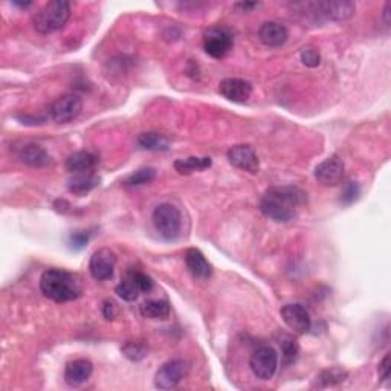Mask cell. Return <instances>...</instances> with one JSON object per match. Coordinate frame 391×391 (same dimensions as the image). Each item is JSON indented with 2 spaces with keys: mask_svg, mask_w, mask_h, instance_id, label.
<instances>
[{
  "mask_svg": "<svg viewBox=\"0 0 391 391\" xmlns=\"http://www.w3.org/2000/svg\"><path fill=\"white\" fill-rule=\"evenodd\" d=\"M306 202L307 194L298 187H270L261 199L260 210L270 220L287 223L297 217L300 208Z\"/></svg>",
  "mask_w": 391,
  "mask_h": 391,
  "instance_id": "obj_1",
  "label": "cell"
},
{
  "mask_svg": "<svg viewBox=\"0 0 391 391\" xmlns=\"http://www.w3.org/2000/svg\"><path fill=\"white\" fill-rule=\"evenodd\" d=\"M40 291L46 298L55 302L77 300L83 292L79 278L63 269H46L40 277Z\"/></svg>",
  "mask_w": 391,
  "mask_h": 391,
  "instance_id": "obj_2",
  "label": "cell"
},
{
  "mask_svg": "<svg viewBox=\"0 0 391 391\" xmlns=\"http://www.w3.org/2000/svg\"><path fill=\"white\" fill-rule=\"evenodd\" d=\"M70 17V3L65 0H52L40 8L38 13L34 14L33 23L37 33L51 34L55 31L65 28Z\"/></svg>",
  "mask_w": 391,
  "mask_h": 391,
  "instance_id": "obj_3",
  "label": "cell"
},
{
  "mask_svg": "<svg viewBox=\"0 0 391 391\" xmlns=\"http://www.w3.org/2000/svg\"><path fill=\"white\" fill-rule=\"evenodd\" d=\"M151 220H153L155 229L159 236L165 238V240H174L181 233L182 215L176 206L171 204L158 205L153 215H151Z\"/></svg>",
  "mask_w": 391,
  "mask_h": 391,
  "instance_id": "obj_4",
  "label": "cell"
},
{
  "mask_svg": "<svg viewBox=\"0 0 391 391\" xmlns=\"http://www.w3.org/2000/svg\"><path fill=\"white\" fill-rule=\"evenodd\" d=\"M151 291H153V280L147 274L135 269L129 270L123 282L115 287L118 297L129 302L137 301L141 293H148Z\"/></svg>",
  "mask_w": 391,
  "mask_h": 391,
  "instance_id": "obj_5",
  "label": "cell"
},
{
  "mask_svg": "<svg viewBox=\"0 0 391 391\" xmlns=\"http://www.w3.org/2000/svg\"><path fill=\"white\" fill-rule=\"evenodd\" d=\"M83 110V101L75 93L61 95L49 107V118L57 124H66L74 121Z\"/></svg>",
  "mask_w": 391,
  "mask_h": 391,
  "instance_id": "obj_6",
  "label": "cell"
},
{
  "mask_svg": "<svg viewBox=\"0 0 391 391\" xmlns=\"http://www.w3.org/2000/svg\"><path fill=\"white\" fill-rule=\"evenodd\" d=\"M190 367L182 359H173L165 362L155 374V387L159 390L176 388L187 378Z\"/></svg>",
  "mask_w": 391,
  "mask_h": 391,
  "instance_id": "obj_7",
  "label": "cell"
},
{
  "mask_svg": "<svg viewBox=\"0 0 391 391\" xmlns=\"http://www.w3.org/2000/svg\"><path fill=\"white\" fill-rule=\"evenodd\" d=\"M250 365L255 378L269 381L277 371L278 353L275 352L274 347L261 346L252 353Z\"/></svg>",
  "mask_w": 391,
  "mask_h": 391,
  "instance_id": "obj_8",
  "label": "cell"
},
{
  "mask_svg": "<svg viewBox=\"0 0 391 391\" xmlns=\"http://www.w3.org/2000/svg\"><path fill=\"white\" fill-rule=\"evenodd\" d=\"M233 34L225 28H210L204 34V49L213 59H223L233 49Z\"/></svg>",
  "mask_w": 391,
  "mask_h": 391,
  "instance_id": "obj_9",
  "label": "cell"
},
{
  "mask_svg": "<svg viewBox=\"0 0 391 391\" xmlns=\"http://www.w3.org/2000/svg\"><path fill=\"white\" fill-rule=\"evenodd\" d=\"M346 165L339 155H332L315 167V179L324 187L339 185L344 179Z\"/></svg>",
  "mask_w": 391,
  "mask_h": 391,
  "instance_id": "obj_10",
  "label": "cell"
},
{
  "mask_svg": "<svg viewBox=\"0 0 391 391\" xmlns=\"http://www.w3.org/2000/svg\"><path fill=\"white\" fill-rule=\"evenodd\" d=\"M116 266V254L109 248L95 251L89 261V273L97 282H106L114 277Z\"/></svg>",
  "mask_w": 391,
  "mask_h": 391,
  "instance_id": "obj_11",
  "label": "cell"
},
{
  "mask_svg": "<svg viewBox=\"0 0 391 391\" xmlns=\"http://www.w3.org/2000/svg\"><path fill=\"white\" fill-rule=\"evenodd\" d=\"M282 318L289 327L291 330L298 335H305L312 327V320H310L309 310L300 305V302H292V305H286L282 309Z\"/></svg>",
  "mask_w": 391,
  "mask_h": 391,
  "instance_id": "obj_12",
  "label": "cell"
},
{
  "mask_svg": "<svg viewBox=\"0 0 391 391\" xmlns=\"http://www.w3.org/2000/svg\"><path fill=\"white\" fill-rule=\"evenodd\" d=\"M228 161L233 164L236 169L248 171L251 174L259 173L260 162L255 150L248 144H240L228 150Z\"/></svg>",
  "mask_w": 391,
  "mask_h": 391,
  "instance_id": "obj_13",
  "label": "cell"
},
{
  "mask_svg": "<svg viewBox=\"0 0 391 391\" xmlns=\"http://www.w3.org/2000/svg\"><path fill=\"white\" fill-rule=\"evenodd\" d=\"M219 92L233 102L248 101L252 93V84L243 78H225L219 84Z\"/></svg>",
  "mask_w": 391,
  "mask_h": 391,
  "instance_id": "obj_14",
  "label": "cell"
},
{
  "mask_svg": "<svg viewBox=\"0 0 391 391\" xmlns=\"http://www.w3.org/2000/svg\"><path fill=\"white\" fill-rule=\"evenodd\" d=\"M321 15L325 19L335 22H344L352 19L356 11L355 2H347V0H337V2H320L314 5Z\"/></svg>",
  "mask_w": 391,
  "mask_h": 391,
  "instance_id": "obj_15",
  "label": "cell"
},
{
  "mask_svg": "<svg viewBox=\"0 0 391 391\" xmlns=\"http://www.w3.org/2000/svg\"><path fill=\"white\" fill-rule=\"evenodd\" d=\"M93 365L89 359H75L66 365L65 382L69 387H79L91 378Z\"/></svg>",
  "mask_w": 391,
  "mask_h": 391,
  "instance_id": "obj_16",
  "label": "cell"
},
{
  "mask_svg": "<svg viewBox=\"0 0 391 391\" xmlns=\"http://www.w3.org/2000/svg\"><path fill=\"white\" fill-rule=\"evenodd\" d=\"M287 37H289L287 28L278 22H265L259 29L260 42L270 47L283 46Z\"/></svg>",
  "mask_w": 391,
  "mask_h": 391,
  "instance_id": "obj_17",
  "label": "cell"
},
{
  "mask_svg": "<svg viewBox=\"0 0 391 391\" xmlns=\"http://www.w3.org/2000/svg\"><path fill=\"white\" fill-rule=\"evenodd\" d=\"M185 265L191 275L194 278H199V280H208V278L213 275V266L210 265V261L206 260L205 255L196 248H190L185 252Z\"/></svg>",
  "mask_w": 391,
  "mask_h": 391,
  "instance_id": "obj_18",
  "label": "cell"
},
{
  "mask_svg": "<svg viewBox=\"0 0 391 391\" xmlns=\"http://www.w3.org/2000/svg\"><path fill=\"white\" fill-rule=\"evenodd\" d=\"M17 156L23 164L37 167V169H42V167H47L51 164L49 153L43 147L37 146V144H26V146L20 147Z\"/></svg>",
  "mask_w": 391,
  "mask_h": 391,
  "instance_id": "obj_19",
  "label": "cell"
},
{
  "mask_svg": "<svg viewBox=\"0 0 391 391\" xmlns=\"http://www.w3.org/2000/svg\"><path fill=\"white\" fill-rule=\"evenodd\" d=\"M97 162L98 158L91 153V151H75V153H72L66 159V170L74 174L87 173L93 170V167L97 165Z\"/></svg>",
  "mask_w": 391,
  "mask_h": 391,
  "instance_id": "obj_20",
  "label": "cell"
},
{
  "mask_svg": "<svg viewBox=\"0 0 391 391\" xmlns=\"http://www.w3.org/2000/svg\"><path fill=\"white\" fill-rule=\"evenodd\" d=\"M100 178L97 174H93L92 171L87 173H78L74 174V178H70L68 182V188L70 193H74L77 196L87 194L93 188H97L100 185Z\"/></svg>",
  "mask_w": 391,
  "mask_h": 391,
  "instance_id": "obj_21",
  "label": "cell"
},
{
  "mask_svg": "<svg viewBox=\"0 0 391 391\" xmlns=\"http://www.w3.org/2000/svg\"><path fill=\"white\" fill-rule=\"evenodd\" d=\"M141 315L148 320H167L170 316V302L167 300H148L142 302Z\"/></svg>",
  "mask_w": 391,
  "mask_h": 391,
  "instance_id": "obj_22",
  "label": "cell"
},
{
  "mask_svg": "<svg viewBox=\"0 0 391 391\" xmlns=\"http://www.w3.org/2000/svg\"><path fill=\"white\" fill-rule=\"evenodd\" d=\"M213 164L211 158H199V156H190L185 159H178L174 162V170H176L179 174H191L194 171H202L210 169Z\"/></svg>",
  "mask_w": 391,
  "mask_h": 391,
  "instance_id": "obj_23",
  "label": "cell"
},
{
  "mask_svg": "<svg viewBox=\"0 0 391 391\" xmlns=\"http://www.w3.org/2000/svg\"><path fill=\"white\" fill-rule=\"evenodd\" d=\"M138 144L142 148L151 151H167L170 148L169 138L155 132L141 133L138 137Z\"/></svg>",
  "mask_w": 391,
  "mask_h": 391,
  "instance_id": "obj_24",
  "label": "cell"
},
{
  "mask_svg": "<svg viewBox=\"0 0 391 391\" xmlns=\"http://www.w3.org/2000/svg\"><path fill=\"white\" fill-rule=\"evenodd\" d=\"M278 344H280V347H282V359H283L284 367H289L297 362L298 353H300V347L297 344V341H295L292 337H289V335H282Z\"/></svg>",
  "mask_w": 391,
  "mask_h": 391,
  "instance_id": "obj_25",
  "label": "cell"
},
{
  "mask_svg": "<svg viewBox=\"0 0 391 391\" xmlns=\"http://www.w3.org/2000/svg\"><path fill=\"white\" fill-rule=\"evenodd\" d=\"M148 348L144 342L139 341H129L123 346V355L133 362H139L147 358Z\"/></svg>",
  "mask_w": 391,
  "mask_h": 391,
  "instance_id": "obj_26",
  "label": "cell"
},
{
  "mask_svg": "<svg viewBox=\"0 0 391 391\" xmlns=\"http://www.w3.org/2000/svg\"><path fill=\"white\" fill-rule=\"evenodd\" d=\"M155 178H156V170L147 167V169H141L138 171H135L133 174H130L124 183L127 187H139V185L150 183Z\"/></svg>",
  "mask_w": 391,
  "mask_h": 391,
  "instance_id": "obj_27",
  "label": "cell"
},
{
  "mask_svg": "<svg viewBox=\"0 0 391 391\" xmlns=\"http://www.w3.org/2000/svg\"><path fill=\"white\" fill-rule=\"evenodd\" d=\"M347 379V371L341 370V369H329L321 371L320 376H318V381L321 382L323 387H329V385H337L344 382Z\"/></svg>",
  "mask_w": 391,
  "mask_h": 391,
  "instance_id": "obj_28",
  "label": "cell"
},
{
  "mask_svg": "<svg viewBox=\"0 0 391 391\" xmlns=\"http://www.w3.org/2000/svg\"><path fill=\"white\" fill-rule=\"evenodd\" d=\"M359 193H361V188H359V183L353 179H348L344 185H342V191H341V202L344 205H350L353 204L356 199L359 197Z\"/></svg>",
  "mask_w": 391,
  "mask_h": 391,
  "instance_id": "obj_29",
  "label": "cell"
},
{
  "mask_svg": "<svg viewBox=\"0 0 391 391\" xmlns=\"http://www.w3.org/2000/svg\"><path fill=\"white\" fill-rule=\"evenodd\" d=\"M301 61L307 68H316L321 63V55L314 47H306V49L301 51Z\"/></svg>",
  "mask_w": 391,
  "mask_h": 391,
  "instance_id": "obj_30",
  "label": "cell"
},
{
  "mask_svg": "<svg viewBox=\"0 0 391 391\" xmlns=\"http://www.w3.org/2000/svg\"><path fill=\"white\" fill-rule=\"evenodd\" d=\"M89 238H91L89 231H82V233L72 234L70 236V242H69L70 243V248L75 250V251L83 250L84 246L89 243Z\"/></svg>",
  "mask_w": 391,
  "mask_h": 391,
  "instance_id": "obj_31",
  "label": "cell"
},
{
  "mask_svg": "<svg viewBox=\"0 0 391 391\" xmlns=\"http://www.w3.org/2000/svg\"><path fill=\"white\" fill-rule=\"evenodd\" d=\"M378 373L382 381H387L390 378V353H387L384 358H382V361L379 362V367H378Z\"/></svg>",
  "mask_w": 391,
  "mask_h": 391,
  "instance_id": "obj_32",
  "label": "cell"
},
{
  "mask_svg": "<svg viewBox=\"0 0 391 391\" xmlns=\"http://www.w3.org/2000/svg\"><path fill=\"white\" fill-rule=\"evenodd\" d=\"M115 302L114 301H105V306H102V314H105L106 320H112L115 316Z\"/></svg>",
  "mask_w": 391,
  "mask_h": 391,
  "instance_id": "obj_33",
  "label": "cell"
},
{
  "mask_svg": "<svg viewBox=\"0 0 391 391\" xmlns=\"http://www.w3.org/2000/svg\"><path fill=\"white\" fill-rule=\"evenodd\" d=\"M259 3H255V2H240V3H236V8H240L242 11L245 13H248L251 10H254L255 6H257Z\"/></svg>",
  "mask_w": 391,
  "mask_h": 391,
  "instance_id": "obj_34",
  "label": "cell"
},
{
  "mask_svg": "<svg viewBox=\"0 0 391 391\" xmlns=\"http://www.w3.org/2000/svg\"><path fill=\"white\" fill-rule=\"evenodd\" d=\"M390 6H391V3L387 2L385 8H384V19H385V25L387 26H390Z\"/></svg>",
  "mask_w": 391,
  "mask_h": 391,
  "instance_id": "obj_35",
  "label": "cell"
},
{
  "mask_svg": "<svg viewBox=\"0 0 391 391\" xmlns=\"http://www.w3.org/2000/svg\"><path fill=\"white\" fill-rule=\"evenodd\" d=\"M14 5H15V6H20V8H28V6H31V5H33V2H28V3H20V2H14Z\"/></svg>",
  "mask_w": 391,
  "mask_h": 391,
  "instance_id": "obj_36",
  "label": "cell"
}]
</instances>
